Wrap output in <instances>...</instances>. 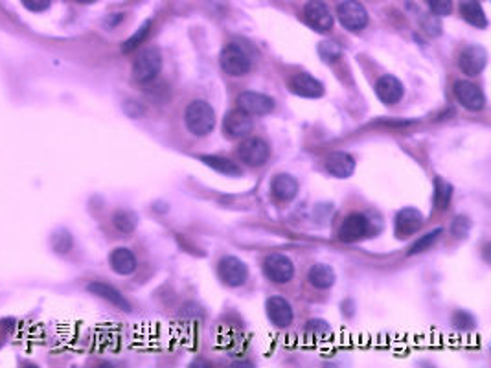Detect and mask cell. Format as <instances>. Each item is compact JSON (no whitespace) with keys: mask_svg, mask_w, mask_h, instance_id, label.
Masks as SVG:
<instances>
[{"mask_svg":"<svg viewBox=\"0 0 491 368\" xmlns=\"http://www.w3.org/2000/svg\"><path fill=\"white\" fill-rule=\"evenodd\" d=\"M184 124L195 137H206L216 129V113L210 104H206L203 100H195L186 107Z\"/></svg>","mask_w":491,"mask_h":368,"instance_id":"cell-1","label":"cell"},{"mask_svg":"<svg viewBox=\"0 0 491 368\" xmlns=\"http://www.w3.org/2000/svg\"><path fill=\"white\" fill-rule=\"evenodd\" d=\"M162 70V56L157 48H146L138 54L133 63V78L138 83L153 81Z\"/></svg>","mask_w":491,"mask_h":368,"instance_id":"cell-2","label":"cell"},{"mask_svg":"<svg viewBox=\"0 0 491 368\" xmlns=\"http://www.w3.org/2000/svg\"><path fill=\"white\" fill-rule=\"evenodd\" d=\"M219 63H221V69L229 76H245L252 69L251 56L238 43H230V45L225 46Z\"/></svg>","mask_w":491,"mask_h":368,"instance_id":"cell-3","label":"cell"},{"mask_svg":"<svg viewBox=\"0 0 491 368\" xmlns=\"http://www.w3.org/2000/svg\"><path fill=\"white\" fill-rule=\"evenodd\" d=\"M339 23L350 32H361L368 26V13L357 0H344L337 8Z\"/></svg>","mask_w":491,"mask_h":368,"instance_id":"cell-4","label":"cell"},{"mask_svg":"<svg viewBox=\"0 0 491 368\" xmlns=\"http://www.w3.org/2000/svg\"><path fill=\"white\" fill-rule=\"evenodd\" d=\"M238 157L241 159V162H245L247 166L260 168L269 161L271 148H269V144L263 138H243V142L238 148Z\"/></svg>","mask_w":491,"mask_h":368,"instance_id":"cell-5","label":"cell"},{"mask_svg":"<svg viewBox=\"0 0 491 368\" xmlns=\"http://www.w3.org/2000/svg\"><path fill=\"white\" fill-rule=\"evenodd\" d=\"M217 273L229 288H241L249 278V267L243 260L236 256H225L217 265Z\"/></svg>","mask_w":491,"mask_h":368,"instance_id":"cell-6","label":"cell"},{"mask_svg":"<svg viewBox=\"0 0 491 368\" xmlns=\"http://www.w3.org/2000/svg\"><path fill=\"white\" fill-rule=\"evenodd\" d=\"M263 271L269 280L276 284H287L295 276V264L287 254L275 253L269 254L263 262Z\"/></svg>","mask_w":491,"mask_h":368,"instance_id":"cell-7","label":"cell"},{"mask_svg":"<svg viewBox=\"0 0 491 368\" xmlns=\"http://www.w3.org/2000/svg\"><path fill=\"white\" fill-rule=\"evenodd\" d=\"M458 104L468 111H482L486 107V96L479 85L468 80H458L453 87Z\"/></svg>","mask_w":491,"mask_h":368,"instance_id":"cell-8","label":"cell"},{"mask_svg":"<svg viewBox=\"0 0 491 368\" xmlns=\"http://www.w3.org/2000/svg\"><path fill=\"white\" fill-rule=\"evenodd\" d=\"M238 107L251 116H265L275 109V100L256 91H245L238 96Z\"/></svg>","mask_w":491,"mask_h":368,"instance_id":"cell-9","label":"cell"},{"mask_svg":"<svg viewBox=\"0 0 491 368\" xmlns=\"http://www.w3.org/2000/svg\"><path fill=\"white\" fill-rule=\"evenodd\" d=\"M368 229H370V221H368L365 214H350L348 218H344V221L339 227V240L343 243L359 242V240H363L368 234Z\"/></svg>","mask_w":491,"mask_h":368,"instance_id":"cell-10","label":"cell"},{"mask_svg":"<svg viewBox=\"0 0 491 368\" xmlns=\"http://www.w3.org/2000/svg\"><path fill=\"white\" fill-rule=\"evenodd\" d=\"M252 131V116L241 109H234L227 113L223 118V133L229 138L243 140Z\"/></svg>","mask_w":491,"mask_h":368,"instance_id":"cell-11","label":"cell"},{"mask_svg":"<svg viewBox=\"0 0 491 368\" xmlns=\"http://www.w3.org/2000/svg\"><path fill=\"white\" fill-rule=\"evenodd\" d=\"M304 15H306V21L319 32H330L335 24L330 8L326 6V2L322 0H309L304 8Z\"/></svg>","mask_w":491,"mask_h":368,"instance_id":"cell-12","label":"cell"},{"mask_svg":"<svg viewBox=\"0 0 491 368\" xmlns=\"http://www.w3.org/2000/svg\"><path fill=\"white\" fill-rule=\"evenodd\" d=\"M458 65H460L464 74L479 76L488 67V52H486V48L479 45H471L468 48H464L462 54H460V59H458Z\"/></svg>","mask_w":491,"mask_h":368,"instance_id":"cell-13","label":"cell"},{"mask_svg":"<svg viewBox=\"0 0 491 368\" xmlns=\"http://www.w3.org/2000/svg\"><path fill=\"white\" fill-rule=\"evenodd\" d=\"M376 94L383 104L396 105L405 96V87L396 76H381L376 83Z\"/></svg>","mask_w":491,"mask_h":368,"instance_id":"cell-14","label":"cell"},{"mask_svg":"<svg viewBox=\"0 0 491 368\" xmlns=\"http://www.w3.org/2000/svg\"><path fill=\"white\" fill-rule=\"evenodd\" d=\"M422 223L423 216L418 208H403V210H400L398 216H396V236L400 238V240L414 236L418 230L422 229Z\"/></svg>","mask_w":491,"mask_h":368,"instance_id":"cell-15","label":"cell"},{"mask_svg":"<svg viewBox=\"0 0 491 368\" xmlns=\"http://www.w3.org/2000/svg\"><path fill=\"white\" fill-rule=\"evenodd\" d=\"M267 315L275 326L287 328V326H291L293 319H295V311L284 297H271L267 300Z\"/></svg>","mask_w":491,"mask_h":368,"instance_id":"cell-16","label":"cell"},{"mask_svg":"<svg viewBox=\"0 0 491 368\" xmlns=\"http://www.w3.org/2000/svg\"><path fill=\"white\" fill-rule=\"evenodd\" d=\"M291 91L297 96H302V98H320V96H324V85L317 78H313L311 74H306V72L297 74L293 78Z\"/></svg>","mask_w":491,"mask_h":368,"instance_id":"cell-17","label":"cell"},{"mask_svg":"<svg viewBox=\"0 0 491 368\" xmlns=\"http://www.w3.org/2000/svg\"><path fill=\"white\" fill-rule=\"evenodd\" d=\"M326 170L332 173L333 177L346 179L355 172L354 157L346 151H333L326 159Z\"/></svg>","mask_w":491,"mask_h":368,"instance_id":"cell-18","label":"cell"},{"mask_svg":"<svg viewBox=\"0 0 491 368\" xmlns=\"http://www.w3.org/2000/svg\"><path fill=\"white\" fill-rule=\"evenodd\" d=\"M271 194L278 201H291L298 194V181L289 173H280L271 183Z\"/></svg>","mask_w":491,"mask_h":368,"instance_id":"cell-19","label":"cell"},{"mask_svg":"<svg viewBox=\"0 0 491 368\" xmlns=\"http://www.w3.org/2000/svg\"><path fill=\"white\" fill-rule=\"evenodd\" d=\"M89 291H91L92 295L100 297V299L107 300V302H111V304L116 306V308H120V310L131 311V306H129V302H127L126 297H124V295H122L116 288L109 286V284L92 282V284H89Z\"/></svg>","mask_w":491,"mask_h":368,"instance_id":"cell-20","label":"cell"},{"mask_svg":"<svg viewBox=\"0 0 491 368\" xmlns=\"http://www.w3.org/2000/svg\"><path fill=\"white\" fill-rule=\"evenodd\" d=\"M109 260H111L113 271L118 273V275H133L135 269H137V256H135L133 251H129V249L126 247L115 249V251L111 253V258Z\"/></svg>","mask_w":491,"mask_h":368,"instance_id":"cell-21","label":"cell"},{"mask_svg":"<svg viewBox=\"0 0 491 368\" xmlns=\"http://www.w3.org/2000/svg\"><path fill=\"white\" fill-rule=\"evenodd\" d=\"M335 271L326 264H315L309 267L308 280L317 289H330L335 284Z\"/></svg>","mask_w":491,"mask_h":368,"instance_id":"cell-22","label":"cell"},{"mask_svg":"<svg viewBox=\"0 0 491 368\" xmlns=\"http://www.w3.org/2000/svg\"><path fill=\"white\" fill-rule=\"evenodd\" d=\"M460 13L466 19V23L477 28H488V17L480 6L479 0H460Z\"/></svg>","mask_w":491,"mask_h":368,"instance_id":"cell-23","label":"cell"},{"mask_svg":"<svg viewBox=\"0 0 491 368\" xmlns=\"http://www.w3.org/2000/svg\"><path fill=\"white\" fill-rule=\"evenodd\" d=\"M201 162L206 164L210 170H214V172L221 173V175H229V177H240L241 175V168L234 161L225 159V157L203 155L201 157Z\"/></svg>","mask_w":491,"mask_h":368,"instance_id":"cell-24","label":"cell"},{"mask_svg":"<svg viewBox=\"0 0 491 368\" xmlns=\"http://www.w3.org/2000/svg\"><path fill=\"white\" fill-rule=\"evenodd\" d=\"M453 184L442 177L434 179V205L440 210H446L451 205Z\"/></svg>","mask_w":491,"mask_h":368,"instance_id":"cell-25","label":"cell"},{"mask_svg":"<svg viewBox=\"0 0 491 368\" xmlns=\"http://www.w3.org/2000/svg\"><path fill=\"white\" fill-rule=\"evenodd\" d=\"M113 223L124 234H131L133 230L137 229L138 218L133 212H129V210H118L115 214V218H113Z\"/></svg>","mask_w":491,"mask_h":368,"instance_id":"cell-26","label":"cell"},{"mask_svg":"<svg viewBox=\"0 0 491 368\" xmlns=\"http://www.w3.org/2000/svg\"><path fill=\"white\" fill-rule=\"evenodd\" d=\"M444 234V229L442 227H438V229H434L433 232H427L425 236H422L420 240H418L414 245H412L411 249H409V254H420V253H425V251H429V249L433 247L434 243L438 242V238Z\"/></svg>","mask_w":491,"mask_h":368,"instance_id":"cell-27","label":"cell"},{"mask_svg":"<svg viewBox=\"0 0 491 368\" xmlns=\"http://www.w3.org/2000/svg\"><path fill=\"white\" fill-rule=\"evenodd\" d=\"M151 24H153L151 21H146V23H144L142 26H140V28H138L137 32H135V34H133L131 37H129V39L124 43V45H122V52L129 54V52H133V50H137L138 45H142L144 41H146V37L149 35Z\"/></svg>","mask_w":491,"mask_h":368,"instance_id":"cell-28","label":"cell"},{"mask_svg":"<svg viewBox=\"0 0 491 368\" xmlns=\"http://www.w3.org/2000/svg\"><path fill=\"white\" fill-rule=\"evenodd\" d=\"M319 56L324 59L326 63H333V61L341 59L343 48L337 43H333V41H322L319 45Z\"/></svg>","mask_w":491,"mask_h":368,"instance_id":"cell-29","label":"cell"},{"mask_svg":"<svg viewBox=\"0 0 491 368\" xmlns=\"http://www.w3.org/2000/svg\"><path fill=\"white\" fill-rule=\"evenodd\" d=\"M330 332H332L330 324L322 321V319H313V321H309L308 324H306V334H308L309 337H315V339H324V337L330 335Z\"/></svg>","mask_w":491,"mask_h":368,"instance_id":"cell-30","label":"cell"},{"mask_svg":"<svg viewBox=\"0 0 491 368\" xmlns=\"http://www.w3.org/2000/svg\"><path fill=\"white\" fill-rule=\"evenodd\" d=\"M453 324H455V328L462 330V332H469V330H473L477 326L473 315L468 313V311H457L455 317H453Z\"/></svg>","mask_w":491,"mask_h":368,"instance_id":"cell-31","label":"cell"},{"mask_svg":"<svg viewBox=\"0 0 491 368\" xmlns=\"http://www.w3.org/2000/svg\"><path fill=\"white\" fill-rule=\"evenodd\" d=\"M451 230L457 238H466L469 234V230H471V219L466 218V216H460V218L453 221Z\"/></svg>","mask_w":491,"mask_h":368,"instance_id":"cell-32","label":"cell"},{"mask_svg":"<svg viewBox=\"0 0 491 368\" xmlns=\"http://www.w3.org/2000/svg\"><path fill=\"white\" fill-rule=\"evenodd\" d=\"M429 8L434 15H449L453 12V0H427Z\"/></svg>","mask_w":491,"mask_h":368,"instance_id":"cell-33","label":"cell"},{"mask_svg":"<svg viewBox=\"0 0 491 368\" xmlns=\"http://www.w3.org/2000/svg\"><path fill=\"white\" fill-rule=\"evenodd\" d=\"M24 8H28L30 12H45L52 4V0H23Z\"/></svg>","mask_w":491,"mask_h":368,"instance_id":"cell-34","label":"cell"},{"mask_svg":"<svg viewBox=\"0 0 491 368\" xmlns=\"http://www.w3.org/2000/svg\"><path fill=\"white\" fill-rule=\"evenodd\" d=\"M78 2H81V4H92V2H96V0H78Z\"/></svg>","mask_w":491,"mask_h":368,"instance_id":"cell-35","label":"cell"}]
</instances>
